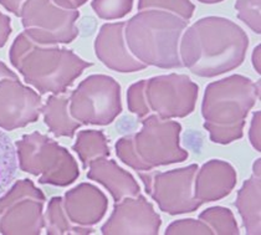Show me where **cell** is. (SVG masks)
I'll use <instances>...</instances> for the list:
<instances>
[{"instance_id":"7a4b0ae2","label":"cell","mask_w":261,"mask_h":235,"mask_svg":"<svg viewBox=\"0 0 261 235\" xmlns=\"http://www.w3.org/2000/svg\"><path fill=\"white\" fill-rule=\"evenodd\" d=\"M188 20L162 10H140L124 22V40L129 53L146 66L179 69V40Z\"/></svg>"},{"instance_id":"8fae6325","label":"cell","mask_w":261,"mask_h":235,"mask_svg":"<svg viewBox=\"0 0 261 235\" xmlns=\"http://www.w3.org/2000/svg\"><path fill=\"white\" fill-rule=\"evenodd\" d=\"M194 179V198L203 204L230 194L237 183V172L228 162L213 160L201 167Z\"/></svg>"},{"instance_id":"ba28073f","label":"cell","mask_w":261,"mask_h":235,"mask_svg":"<svg viewBox=\"0 0 261 235\" xmlns=\"http://www.w3.org/2000/svg\"><path fill=\"white\" fill-rule=\"evenodd\" d=\"M20 16L34 38L44 42H70L77 36L76 20L80 14L64 9L51 0H27Z\"/></svg>"},{"instance_id":"8992f818","label":"cell","mask_w":261,"mask_h":235,"mask_svg":"<svg viewBox=\"0 0 261 235\" xmlns=\"http://www.w3.org/2000/svg\"><path fill=\"white\" fill-rule=\"evenodd\" d=\"M197 164L169 172H138L146 192L164 213H192L201 205L194 198Z\"/></svg>"},{"instance_id":"30bf717a","label":"cell","mask_w":261,"mask_h":235,"mask_svg":"<svg viewBox=\"0 0 261 235\" xmlns=\"http://www.w3.org/2000/svg\"><path fill=\"white\" fill-rule=\"evenodd\" d=\"M95 53L105 66L115 71L133 72L147 67L127 49L122 21L102 25L95 41Z\"/></svg>"},{"instance_id":"52a82bcc","label":"cell","mask_w":261,"mask_h":235,"mask_svg":"<svg viewBox=\"0 0 261 235\" xmlns=\"http://www.w3.org/2000/svg\"><path fill=\"white\" fill-rule=\"evenodd\" d=\"M198 87L188 76H157L144 82L147 105L162 120L172 117H186L194 110L198 97Z\"/></svg>"},{"instance_id":"7402d4cb","label":"cell","mask_w":261,"mask_h":235,"mask_svg":"<svg viewBox=\"0 0 261 235\" xmlns=\"http://www.w3.org/2000/svg\"><path fill=\"white\" fill-rule=\"evenodd\" d=\"M166 234H213V231L201 220L181 219L172 223L166 229Z\"/></svg>"},{"instance_id":"6da1fadb","label":"cell","mask_w":261,"mask_h":235,"mask_svg":"<svg viewBox=\"0 0 261 235\" xmlns=\"http://www.w3.org/2000/svg\"><path fill=\"white\" fill-rule=\"evenodd\" d=\"M248 35L238 24L220 16L199 19L181 34L180 60L193 73L213 77L241 65Z\"/></svg>"},{"instance_id":"d4e9b609","label":"cell","mask_w":261,"mask_h":235,"mask_svg":"<svg viewBox=\"0 0 261 235\" xmlns=\"http://www.w3.org/2000/svg\"><path fill=\"white\" fill-rule=\"evenodd\" d=\"M53 3L58 5V7L64 8V9L76 10L82 7V5L86 4L87 0H53Z\"/></svg>"},{"instance_id":"7c38bea8","label":"cell","mask_w":261,"mask_h":235,"mask_svg":"<svg viewBox=\"0 0 261 235\" xmlns=\"http://www.w3.org/2000/svg\"><path fill=\"white\" fill-rule=\"evenodd\" d=\"M87 168V178L101 183L110 192L115 202H120L127 197H137L141 193V187L133 175L121 168L115 161L107 160L106 157L97 158Z\"/></svg>"},{"instance_id":"277c9868","label":"cell","mask_w":261,"mask_h":235,"mask_svg":"<svg viewBox=\"0 0 261 235\" xmlns=\"http://www.w3.org/2000/svg\"><path fill=\"white\" fill-rule=\"evenodd\" d=\"M180 131L178 122L148 115L142 121L140 132L118 140L116 153L122 162L138 172L183 162L188 158V152L179 146Z\"/></svg>"},{"instance_id":"e0dca14e","label":"cell","mask_w":261,"mask_h":235,"mask_svg":"<svg viewBox=\"0 0 261 235\" xmlns=\"http://www.w3.org/2000/svg\"><path fill=\"white\" fill-rule=\"evenodd\" d=\"M199 220L212 229L213 234H239L231 211L224 206H213L199 214Z\"/></svg>"},{"instance_id":"ac0fdd59","label":"cell","mask_w":261,"mask_h":235,"mask_svg":"<svg viewBox=\"0 0 261 235\" xmlns=\"http://www.w3.org/2000/svg\"><path fill=\"white\" fill-rule=\"evenodd\" d=\"M162 10L175 14L184 20H189L195 7L191 0H138V10Z\"/></svg>"},{"instance_id":"603a6c76","label":"cell","mask_w":261,"mask_h":235,"mask_svg":"<svg viewBox=\"0 0 261 235\" xmlns=\"http://www.w3.org/2000/svg\"><path fill=\"white\" fill-rule=\"evenodd\" d=\"M250 143L257 152H260V111H256L252 116L250 131H249Z\"/></svg>"},{"instance_id":"3957f363","label":"cell","mask_w":261,"mask_h":235,"mask_svg":"<svg viewBox=\"0 0 261 235\" xmlns=\"http://www.w3.org/2000/svg\"><path fill=\"white\" fill-rule=\"evenodd\" d=\"M260 97V81L232 75L212 82L204 93L201 115L214 143L228 144L243 137L245 118Z\"/></svg>"},{"instance_id":"4316f807","label":"cell","mask_w":261,"mask_h":235,"mask_svg":"<svg viewBox=\"0 0 261 235\" xmlns=\"http://www.w3.org/2000/svg\"><path fill=\"white\" fill-rule=\"evenodd\" d=\"M200 3H204V4H218V3L223 2V0H199Z\"/></svg>"},{"instance_id":"2e32d148","label":"cell","mask_w":261,"mask_h":235,"mask_svg":"<svg viewBox=\"0 0 261 235\" xmlns=\"http://www.w3.org/2000/svg\"><path fill=\"white\" fill-rule=\"evenodd\" d=\"M18 173L16 148L10 137L0 129V194L8 191Z\"/></svg>"},{"instance_id":"ffe728a7","label":"cell","mask_w":261,"mask_h":235,"mask_svg":"<svg viewBox=\"0 0 261 235\" xmlns=\"http://www.w3.org/2000/svg\"><path fill=\"white\" fill-rule=\"evenodd\" d=\"M235 10L238 11V18L260 35V0H237Z\"/></svg>"},{"instance_id":"4fadbf2b","label":"cell","mask_w":261,"mask_h":235,"mask_svg":"<svg viewBox=\"0 0 261 235\" xmlns=\"http://www.w3.org/2000/svg\"><path fill=\"white\" fill-rule=\"evenodd\" d=\"M70 217L79 226L92 228L105 217L109 200L100 189L90 183H82L71 191L69 195Z\"/></svg>"},{"instance_id":"5bb4252c","label":"cell","mask_w":261,"mask_h":235,"mask_svg":"<svg viewBox=\"0 0 261 235\" xmlns=\"http://www.w3.org/2000/svg\"><path fill=\"white\" fill-rule=\"evenodd\" d=\"M235 206L248 234H260V160L255 161L254 174L238 192Z\"/></svg>"},{"instance_id":"d6986e66","label":"cell","mask_w":261,"mask_h":235,"mask_svg":"<svg viewBox=\"0 0 261 235\" xmlns=\"http://www.w3.org/2000/svg\"><path fill=\"white\" fill-rule=\"evenodd\" d=\"M135 0H92L91 8L103 20H118L130 13Z\"/></svg>"},{"instance_id":"cb8c5ba5","label":"cell","mask_w":261,"mask_h":235,"mask_svg":"<svg viewBox=\"0 0 261 235\" xmlns=\"http://www.w3.org/2000/svg\"><path fill=\"white\" fill-rule=\"evenodd\" d=\"M25 2H27V0H0V4H2L5 9L11 11V13H14L15 15L20 16L21 8Z\"/></svg>"},{"instance_id":"9c48e42d","label":"cell","mask_w":261,"mask_h":235,"mask_svg":"<svg viewBox=\"0 0 261 235\" xmlns=\"http://www.w3.org/2000/svg\"><path fill=\"white\" fill-rule=\"evenodd\" d=\"M161 217L144 197H127L116 202L112 215L102 225V234H158Z\"/></svg>"},{"instance_id":"5b68a950","label":"cell","mask_w":261,"mask_h":235,"mask_svg":"<svg viewBox=\"0 0 261 235\" xmlns=\"http://www.w3.org/2000/svg\"><path fill=\"white\" fill-rule=\"evenodd\" d=\"M70 112L80 124L106 126L122 111L121 86L111 76L92 75L71 93Z\"/></svg>"},{"instance_id":"9a60e30c","label":"cell","mask_w":261,"mask_h":235,"mask_svg":"<svg viewBox=\"0 0 261 235\" xmlns=\"http://www.w3.org/2000/svg\"><path fill=\"white\" fill-rule=\"evenodd\" d=\"M73 149L80 155L85 169L97 158L109 157L110 147L106 136L101 131H82L79 133Z\"/></svg>"},{"instance_id":"484cf974","label":"cell","mask_w":261,"mask_h":235,"mask_svg":"<svg viewBox=\"0 0 261 235\" xmlns=\"http://www.w3.org/2000/svg\"><path fill=\"white\" fill-rule=\"evenodd\" d=\"M252 65H254V69L256 70V72L260 73V45H257L254 49V54H252Z\"/></svg>"},{"instance_id":"44dd1931","label":"cell","mask_w":261,"mask_h":235,"mask_svg":"<svg viewBox=\"0 0 261 235\" xmlns=\"http://www.w3.org/2000/svg\"><path fill=\"white\" fill-rule=\"evenodd\" d=\"M144 82L146 80L136 82L129 87L128 92H127V102H128L129 111L141 118L147 117L151 113V110L147 105L146 93H144Z\"/></svg>"}]
</instances>
